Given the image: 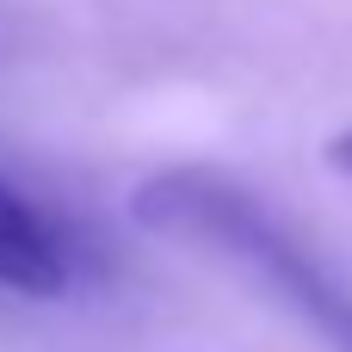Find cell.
<instances>
[{"instance_id": "cell-1", "label": "cell", "mask_w": 352, "mask_h": 352, "mask_svg": "<svg viewBox=\"0 0 352 352\" xmlns=\"http://www.w3.org/2000/svg\"><path fill=\"white\" fill-rule=\"evenodd\" d=\"M136 223L155 235H186V241H210L223 254H235L241 266H254L278 297H291L340 352H352V297L316 266L309 248H297L248 192H235L217 173H161L136 192Z\"/></svg>"}, {"instance_id": "cell-2", "label": "cell", "mask_w": 352, "mask_h": 352, "mask_svg": "<svg viewBox=\"0 0 352 352\" xmlns=\"http://www.w3.org/2000/svg\"><path fill=\"white\" fill-rule=\"evenodd\" d=\"M62 285H68V260H62L56 229L0 179V291L56 297Z\"/></svg>"}, {"instance_id": "cell-3", "label": "cell", "mask_w": 352, "mask_h": 352, "mask_svg": "<svg viewBox=\"0 0 352 352\" xmlns=\"http://www.w3.org/2000/svg\"><path fill=\"white\" fill-rule=\"evenodd\" d=\"M328 167H334V173H346V179H352V130H340V136L328 142Z\"/></svg>"}]
</instances>
